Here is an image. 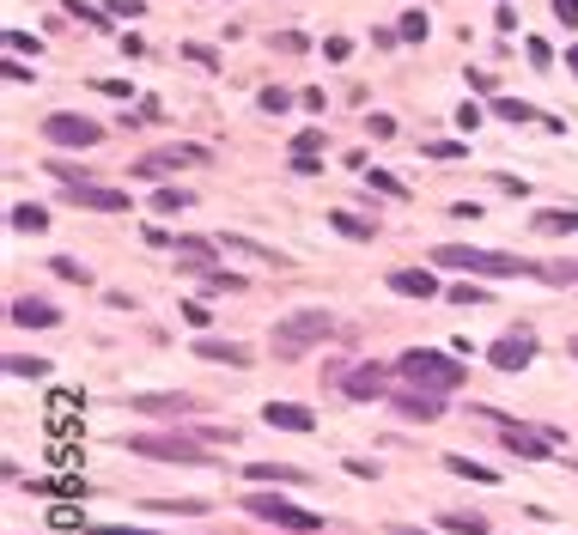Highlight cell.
I'll list each match as a JSON object with an SVG mask.
<instances>
[{
    "mask_svg": "<svg viewBox=\"0 0 578 535\" xmlns=\"http://www.w3.org/2000/svg\"><path fill=\"white\" fill-rule=\"evenodd\" d=\"M432 268H463L481 280H548V262H524L505 250H469V244H439L432 250Z\"/></svg>",
    "mask_w": 578,
    "mask_h": 535,
    "instance_id": "1",
    "label": "cell"
},
{
    "mask_svg": "<svg viewBox=\"0 0 578 535\" xmlns=\"http://www.w3.org/2000/svg\"><path fill=\"white\" fill-rule=\"evenodd\" d=\"M396 371L408 377L414 390H426V396H451V390H463V377H469V365H457L451 353H432V347H408L396 359Z\"/></svg>",
    "mask_w": 578,
    "mask_h": 535,
    "instance_id": "2",
    "label": "cell"
},
{
    "mask_svg": "<svg viewBox=\"0 0 578 535\" xmlns=\"http://www.w3.org/2000/svg\"><path fill=\"white\" fill-rule=\"evenodd\" d=\"M335 335V317L329 311H299V317H286L280 329H274V359H299V353H311L317 341H329Z\"/></svg>",
    "mask_w": 578,
    "mask_h": 535,
    "instance_id": "3",
    "label": "cell"
},
{
    "mask_svg": "<svg viewBox=\"0 0 578 535\" xmlns=\"http://www.w3.org/2000/svg\"><path fill=\"white\" fill-rule=\"evenodd\" d=\"M244 511H250L256 523H274V529H293V535H317V529H323V511H305V505H293V499H280V493H250V499H244Z\"/></svg>",
    "mask_w": 578,
    "mask_h": 535,
    "instance_id": "4",
    "label": "cell"
},
{
    "mask_svg": "<svg viewBox=\"0 0 578 535\" xmlns=\"http://www.w3.org/2000/svg\"><path fill=\"white\" fill-rule=\"evenodd\" d=\"M134 456H159V463H177V469H207V444L201 438H171V432H140L128 438Z\"/></svg>",
    "mask_w": 578,
    "mask_h": 535,
    "instance_id": "5",
    "label": "cell"
},
{
    "mask_svg": "<svg viewBox=\"0 0 578 535\" xmlns=\"http://www.w3.org/2000/svg\"><path fill=\"white\" fill-rule=\"evenodd\" d=\"M43 140H55V146H98V140H104V122L74 116V110H55V116L43 122Z\"/></svg>",
    "mask_w": 578,
    "mask_h": 535,
    "instance_id": "6",
    "label": "cell"
},
{
    "mask_svg": "<svg viewBox=\"0 0 578 535\" xmlns=\"http://www.w3.org/2000/svg\"><path fill=\"white\" fill-rule=\"evenodd\" d=\"M213 152L207 146H159V152H147V159L134 165V177H147V183H159V177H171L177 165H207Z\"/></svg>",
    "mask_w": 578,
    "mask_h": 535,
    "instance_id": "7",
    "label": "cell"
},
{
    "mask_svg": "<svg viewBox=\"0 0 578 535\" xmlns=\"http://www.w3.org/2000/svg\"><path fill=\"white\" fill-rule=\"evenodd\" d=\"M61 195L74 207H92V213H128V189H104V183H86V177L61 183Z\"/></svg>",
    "mask_w": 578,
    "mask_h": 535,
    "instance_id": "8",
    "label": "cell"
},
{
    "mask_svg": "<svg viewBox=\"0 0 578 535\" xmlns=\"http://www.w3.org/2000/svg\"><path fill=\"white\" fill-rule=\"evenodd\" d=\"M487 359H493L499 371H524V365L536 359V329H505V335L487 347Z\"/></svg>",
    "mask_w": 578,
    "mask_h": 535,
    "instance_id": "9",
    "label": "cell"
},
{
    "mask_svg": "<svg viewBox=\"0 0 578 535\" xmlns=\"http://www.w3.org/2000/svg\"><path fill=\"white\" fill-rule=\"evenodd\" d=\"M499 438H505V450H518L524 463H548V450H554L548 432H530V426H512V420L499 426Z\"/></svg>",
    "mask_w": 578,
    "mask_h": 535,
    "instance_id": "10",
    "label": "cell"
},
{
    "mask_svg": "<svg viewBox=\"0 0 578 535\" xmlns=\"http://www.w3.org/2000/svg\"><path fill=\"white\" fill-rule=\"evenodd\" d=\"M262 420H268V426H280V432H317V414H311V408H299V402H268V408H262Z\"/></svg>",
    "mask_w": 578,
    "mask_h": 535,
    "instance_id": "11",
    "label": "cell"
},
{
    "mask_svg": "<svg viewBox=\"0 0 578 535\" xmlns=\"http://www.w3.org/2000/svg\"><path fill=\"white\" fill-rule=\"evenodd\" d=\"M13 323H19V329H55L61 311H55L49 298H13Z\"/></svg>",
    "mask_w": 578,
    "mask_h": 535,
    "instance_id": "12",
    "label": "cell"
},
{
    "mask_svg": "<svg viewBox=\"0 0 578 535\" xmlns=\"http://www.w3.org/2000/svg\"><path fill=\"white\" fill-rule=\"evenodd\" d=\"M390 292H408V298H432V292H439V280H432L426 268H390Z\"/></svg>",
    "mask_w": 578,
    "mask_h": 535,
    "instance_id": "13",
    "label": "cell"
},
{
    "mask_svg": "<svg viewBox=\"0 0 578 535\" xmlns=\"http://www.w3.org/2000/svg\"><path fill=\"white\" fill-rule=\"evenodd\" d=\"M530 225H536L542 238H566V232H578V207H542Z\"/></svg>",
    "mask_w": 578,
    "mask_h": 535,
    "instance_id": "14",
    "label": "cell"
},
{
    "mask_svg": "<svg viewBox=\"0 0 578 535\" xmlns=\"http://www.w3.org/2000/svg\"><path fill=\"white\" fill-rule=\"evenodd\" d=\"M341 390L359 396V402H366V396H384V371H378V365H359V371L341 377Z\"/></svg>",
    "mask_w": 578,
    "mask_h": 535,
    "instance_id": "15",
    "label": "cell"
},
{
    "mask_svg": "<svg viewBox=\"0 0 578 535\" xmlns=\"http://www.w3.org/2000/svg\"><path fill=\"white\" fill-rule=\"evenodd\" d=\"M195 353H201V359H220V365H250V347H238V341H213V335H201Z\"/></svg>",
    "mask_w": 578,
    "mask_h": 535,
    "instance_id": "16",
    "label": "cell"
},
{
    "mask_svg": "<svg viewBox=\"0 0 578 535\" xmlns=\"http://www.w3.org/2000/svg\"><path fill=\"white\" fill-rule=\"evenodd\" d=\"M396 408H402L408 420H420V426L445 414V408H439V396H426V390H414V396H396Z\"/></svg>",
    "mask_w": 578,
    "mask_h": 535,
    "instance_id": "17",
    "label": "cell"
},
{
    "mask_svg": "<svg viewBox=\"0 0 578 535\" xmlns=\"http://www.w3.org/2000/svg\"><path fill=\"white\" fill-rule=\"evenodd\" d=\"M134 414H189V396H134Z\"/></svg>",
    "mask_w": 578,
    "mask_h": 535,
    "instance_id": "18",
    "label": "cell"
},
{
    "mask_svg": "<svg viewBox=\"0 0 578 535\" xmlns=\"http://www.w3.org/2000/svg\"><path fill=\"white\" fill-rule=\"evenodd\" d=\"M13 232H31V238L49 232V213H43L37 201H19V207H13Z\"/></svg>",
    "mask_w": 578,
    "mask_h": 535,
    "instance_id": "19",
    "label": "cell"
},
{
    "mask_svg": "<svg viewBox=\"0 0 578 535\" xmlns=\"http://www.w3.org/2000/svg\"><path fill=\"white\" fill-rule=\"evenodd\" d=\"M439 529H451V535H487V517L481 511H445Z\"/></svg>",
    "mask_w": 578,
    "mask_h": 535,
    "instance_id": "20",
    "label": "cell"
},
{
    "mask_svg": "<svg viewBox=\"0 0 578 535\" xmlns=\"http://www.w3.org/2000/svg\"><path fill=\"white\" fill-rule=\"evenodd\" d=\"M329 225L341 238H378V219H359V213H329Z\"/></svg>",
    "mask_w": 578,
    "mask_h": 535,
    "instance_id": "21",
    "label": "cell"
},
{
    "mask_svg": "<svg viewBox=\"0 0 578 535\" xmlns=\"http://www.w3.org/2000/svg\"><path fill=\"white\" fill-rule=\"evenodd\" d=\"M250 481H305L299 463H250Z\"/></svg>",
    "mask_w": 578,
    "mask_h": 535,
    "instance_id": "22",
    "label": "cell"
},
{
    "mask_svg": "<svg viewBox=\"0 0 578 535\" xmlns=\"http://www.w3.org/2000/svg\"><path fill=\"white\" fill-rule=\"evenodd\" d=\"M493 116H499V122H542V110H530V104H518V98H493Z\"/></svg>",
    "mask_w": 578,
    "mask_h": 535,
    "instance_id": "23",
    "label": "cell"
},
{
    "mask_svg": "<svg viewBox=\"0 0 578 535\" xmlns=\"http://www.w3.org/2000/svg\"><path fill=\"white\" fill-rule=\"evenodd\" d=\"M67 19H80V25H110V7H92V0H61Z\"/></svg>",
    "mask_w": 578,
    "mask_h": 535,
    "instance_id": "24",
    "label": "cell"
},
{
    "mask_svg": "<svg viewBox=\"0 0 578 535\" xmlns=\"http://www.w3.org/2000/svg\"><path fill=\"white\" fill-rule=\"evenodd\" d=\"M7 371H13V377H49V359H37V353H7Z\"/></svg>",
    "mask_w": 578,
    "mask_h": 535,
    "instance_id": "25",
    "label": "cell"
},
{
    "mask_svg": "<svg viewBox=\"0 0 578 535\" xmlns=\"http://www.w3.org/2000/svg\"><path fill=\"white\" fill-rule=\"evenodd\" d=\"M49 268H55V274L67 280V286H92V268H86V262H74V256H55Z\"/></svg>",
    "mask_w": 578,
    "mask_h": 535,
    "instance_id": "26",
    "label": "cell"
},
{
    "mask_svg": "<svg viewBox=\"0 0 578 535\" xmlns=\"http://www.w3.org/2000/svg\"><path fill=\"white\" fill-rule=\"evenodd\" d=\"M153 207H159V213H183V207H195V195H189V189H159Z\"/></svg>",
    "mask_w": 578,
    "mask_h": 535,
    "instance_id": "27",
    "label": "cell"
},
{
    "mask_svg": "<svg viewBox=\"0 0 578 535\" xmlns=\"http://www.w3.org/2000/svg\"><path fill=\"white\" fill-rule=\"evenodd\" d=\"M226 250H238V256H256V262H268V268H286L274 250H262V244H250V238H226Z\"/></svg>",
    "mask_w": 578,
    "mask_h": 535,
    "instance_id": "28",
    "label": "cell"
},
{
    "mask_svg": "<svg viewBox=\"0 0 578 535\" xmlns=\"http://www.w3.org/2000/svg\"><path fill=\"white\" fill-rule=\"evenodd\" d=\"M445 469H451V475H469V481H499L493 469H481V463H469V456H445Z\"/></svg>",
    "mask_w": 578,
    "mask_h": 535,
    "instance_id": "29",
    "label": "cell"
},
{
    "mask_svg": "<svg viewBox=\"0 0 578 535\" xmlns=\"http://www.w3.org/2000/svg\"><path fill=\"white\" fill-rule=\"evenodd\" d=\"M396 37H402V43H426V13H402Z\"/></svg>",
    "mask_w": 578,
    "mask_h": 535,
    "instance_id": "30",
    "label": "cell"
},
{
    "mask_svg": "<svg viewBox=\"0 0 578 535\" xmlns=\"http://www.w3.org/2000/svg\"><path fill=\"white\" fill-rule=\"evenodd\" d=\"M177 256H189V262H207V256H213V238H177Z\"/></svg>",
    "mask_w": 578,
    "mask_h": 535,
    "instance_id": "31",
    "label": "cell"
},
{
    "mask_svg": "<svg viewBox=\"0 0 578 535\" xmlns=\"http://www.w3.org/2000/svg\"><path fill=\"white\" fill-rule=\"evenodd\" d=\"M201 286H207V292H238L244 280H238V274H226V268H213V274H201Z\"/></svg>",
    "mask_w": 578,
    "mask_h": 535,
    "instance_id": "32",
    "label": "cell"
},
{
    "mask_svg": "<svg viewBox=\"0 0 578 535\" xmlns=\"http://www.w3.org/2000/svg\"><path fill=\"white\" fill-rule=\"evenodd\" d=\"M256 104H262L268 116H280V110H293V92H280V86H268V92H262Z\"/></svg>",
    "mask_w": 578,
    "mask_h": 535,
    "instance_id": "33",
    "label": "cell"
},
{
    "mask_svg": "<svg viewBox=\"0 0 578 535\" xmlns=\"http://www.w3.org/2000/svg\"><path fill=\"white\" fill-rule=\"evenodd\" d=\"M317 146H323V128L311 122V128H299V134H293V159H299V152H317Z\"/></svg>",
    "mask_w": 578,
    "mask_h": 535,
    "instance_id": "34",
    "label": "cell"
},
{
    "mask_svg": "<svg viewBox=\"0 0 578 535\" xmlns=\"http://www.w3.org/2000/svg\"><path fill=\"white\" fill-rule=\"evenodd\" d=\"M7 49H13V55H37L43 43H37V37H25V31H7Z\"/></svg>",
    "mask_w": 578,
    "mask_h": 535,
    "instance_id": "35",
    "label": "cell"
},
{
    "mask_svg": "<svg viewBox=\"0 0 578 535\" xmlns=\"http://www.w3.org/2000/svg\"><path fill=\"white\" fill-rule=\"evenodd\" d=\"M524 55H530V67H548V61H554V49H548L542 37H530V43H524Z\"/></svg>",
    "mask_w": 578,
    "mask_h": 535,
    "instance_id": "36",
    "label": "cell"
},
{
    "mask_svg": "<svg viewBox=\"0 0 578 535\" xmlns=\"http://www.w3.org/2000/svg\"><path fill=\"white\" fill-rule=\"evenodd\" d=\"M183 55H189V61H195V67H220V55H213V49H207V43H189V49H183Z\"/></svg>",
    "mask_w": 578,
    "mask_h": 535,
    "instance_id": "37",
    "label": "cell"
},
{
    "mask_svg": "<svg viewBox=\"0 0 578 535\" xmlns=\"http://www.w3.org/2000/svg\"><path fill=\"white\" fill-rule=\"evenodd\" d=\"M147 7H140V0H110V19H140Z\"/></svg>",
    "mask_w": 578,
    "mask_h": 535,
    "instance_id": "38",
    "label": "cell"
},
{
    "mask_svg": "<svg viewBox=\"0 0 578 535\" xmlns=\"http://www.w3.org/2000/svg\"><path fill=\"white\" fill-rule=\"evenodd\" d=\"M183 323H189V329H207V323H213L207 304H183Z\"/></svg>",
    "mask_w": 578,
    "mask_h": 535,
    "instance_id": "39",
    "label": "cell"
},
{
    "mask_svg": "<svg viewBox=\"0 0 578 535\" xmlns=\"http://www.w3.org/2000/svg\"><path fill=\"white\" fill-rule=\"evenodd\" d=\"M457 128H463V134H475V128H481V110H475V104H463V110H457Z\"/></svg>",
    "mask_w": 578,
    "mask_h": 535,
    "instance_id": "40",
    "label": "cell"
},
{
    "mask_svg": "<svg viewBox=\"0 0 578 535\" xmlns=\"http://www.w3.org/2000/svg\"><path fill=\"white\" fill-rule=\"evenodd\" d=\"M293 171H299V177H317V171H323V165H317V152H299V159H293Z\"/></svg>",
    "mask_w": 578,
    "mask_h": 535,
    "instance_id": "41",
    "label": "cell"
},
{
    "mask_svg": "<svg viewBox=\"0 0 578 535\" xmlns=\"http://www.w3.org/2000/svg\"><path fill=\"white\" fill-rule=\"evenodd\" d=\"M347 49H353L347 37H329V43H323V55H329V61H347Z\"/></svg>",
    "mask_w": 578,
    "mask_h": 535,
    "instance_id": "42",
    "label": "cell"
},
{
    "mask_svg": "<svg viewBox=\"0 0 578 535\" xmlns=\"http://www.w3.org/2000/svg\"><path fill=\"white\" fill-rule=\"evenodd\" d=\"M372 183H378V189H384V195H408V189H402V183H396V177H390V171H372Z\"/></svg>",
    "mask_w": 578,
    "mask_h": 535,
    "instance_id": "43",
    "label": "cell"
},
{
    "mask_svg": "<svg viewBox=\"0 0 578 535\" xmlns=\"http://www.w3.org/2000/svg\"><path fill=\"white\" fill-rule=\"evenodd\" d=\"M451 298H457V304H481V286H469V280H463V286H451Z\"/></svg>",
    "mask_w": 578,
    "mask_h": 535,
    "instance_id": "44",
    "label": "cell"
},
{
    "mask_svg": "<svg viewBox=\"0 0 578 535\" xmlns=\"http://www.w3.org/2000/svg\"><path fill=\"white\" fill-rule=\"evenodd\" d=\"M554 13H560V25H578V0H554Z\"/></svg>",
    "mask_w": 578,
    "mask_h": 535,
    "instance_id": "45",
    "label": "cell"
},
{
    "mask_svg": "<svg viewBox=\"0 0 578 535\" xmlns=\"http://www.w3.org/2000/svg\"><path fill=\"white\" fill-rule=\"evenodd\" d=\"M566 67H572V73H578V43H572V49H566Z\"/></svg>",
    "mask_w": 578,
    "mask_h": 535,
    "instance_id": "46",
    "label": "cell"
},
{
    "mask_svg": "<svg viewBox=\"0 0 578 535\" xmlns=\"http://www.w3.org/2000/svg\"><path fill=\"white\" fill-rule=\"evenodd\" d=\"M572 359H578V335H572Z\"/></svg>",
    "mask_w": 578,
    "mask_h": 535,
    "instance_id": "47",
    "label": "cell"
},
{
    "mask_svg": "<svg viewBox=\"0 0 578 535\" xmlns=\"http://www.w3.org/2000/svg\"><path fill=\"white\" fill-rule=\"evenodd\" d=\"M572 469H578V463H572Z\"/></svg>",
    "mask_w": 578,
    "mask_h": 535,
    "instance_id": "48",
    "label": "cell"
}]
</instances>
